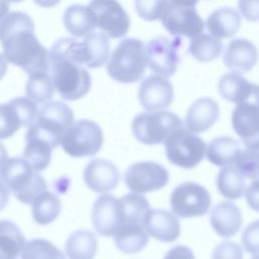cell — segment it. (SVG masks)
I'll use <instances>...</instances> for the list:
<instances>
[{"mask_svg": "<svg viewBox=\"0 0 259 259\" xmlns=\"http://www.w3.org/2000/svg\"><path fill=\"white\" fill-rule=\"evenodd\" d=\"M49 71L55 89L65 100H77L91 87V76L82 66L50 50Z\"/></svg>", "mask_w": 259, "mask_h": 259, "instance_id": "7a4b0ae2", "label": "cell"}, {"mask_svg": "<svg viewBox=\"0 0 259 259\" xmlns=\"http://www.w3.org/2000/svg\"><path fill=\"white\" fill-rule=\"evenodd\" d=\"M72 109L61 101L45 103L39 111L36 121L28 126L27 134L46 140L55 149L61 144L64 133L74 122Z\"/></svg>", "mask_w": 259, "mask_h": 259, "instance_id": "8992f818", "label": "cell"}, {"mask_svg": "<svg viewBox=\"0 0 259 259\" xmlns=\"http://www.w3.org/2000/svg\"><path fill=\"white\" fill-rule=\"evenodd\" d=\"M221 96L237 104L259 97V85L250 83L240 73L230 72L223 75L218 83Z\"/></svg>", "mask_w": 259, "mask_h": 259, "instance_id": "d6986e66", "label": "cell"}, {"mask_svg": "<svg viewBox=\"0 0 259 259\" xmlns=\"http://www.w3.org/2000/svg\"><path fill=\"white\" fill-rule=\"evenodd\" d=\"M118 199H119L123 225L124 224L143 225L146 215L151 210V206L147 198L142 194L132 192V193L124 194Z\"/></svg>", "mask_w": 259, "mask_h": 259, "instance_id": "d6a6232c", "label": "cell"}, {"mask_svg": "<svg viewBox=\"0 0 259 259\" xmlns=\"http://www.w3.org/2000/svg\"><path fill=\"white\" fill-rule=\"evenodd\" d=\"M218 102L209 97L196 99L188 108L185 116V126L192 133H202L208 130L219 118Z\"/></svg>", "mask_w": 259, "mask_h": 259, "instance_id": "7402d4cb", "label": "cell"}, {"mask_svg": "<svg viewBox=\"0 0 259 259\" xmlns=\"http://www.w3.org/2000/svg\"><path fill=\"white\" fill-rule=\"evenodd\" d=\"M26 144L23 150V159L28 162L35 172L45 170L52 159L53 146L46 140L26 134Z\"/></svg>", "mask_w": 259, "mask_h": 259, "instance_id": "f1b7e54d", "label": "cell"}, {"mask_svg": "<svg viewBox=\"0 0 259 259\" xmlns=\"http://www.w3.org/2000/svg\"><path fill=\"white\" fill-rule=\"evenodd\" d=\"M0 180L20 202L26 204L32 203L48 189L44 177L35 172L27 161L19 157L7 159L0 170Z\"/></svg>", "mask_w": 259, "mask_h": 259, "instance_id": "5b68a950", "label": "cell"}, {"mask_svg": "<svg viewBox=\"0 0 259 259\" xmlns=\"http://www.w3.org/2000/svg\"><path fill=\"white\" fill-rule=\"evenodd\" d=\"M144 229L151 237L170 243L180 236V223L176 215L166 209H151L144 220Z\"/></svg>", "mask_w": 259, "mask_h": 259, "instance_id": "ffe728a7", "label": "cell"}, {"mask_svg": "<svg viewBox=\"0 0 259 259\" xmlns=\"http://www.w3.org/2000/svg\"><path fill=\"white\" fill-rule=\"evenodd\" d=\"M0 44L6 62L27 74L49 72V52L34 34V23L21 11L8 13L0 22Z\"/></svg>", "mask_w": 259, "mask_h": 259, "instance_id": "6da1fadb", "label": "cell"}, {"mask_svg": "<svg viewBox=\"0 0 259 259\" xmlns=\"http://www.w3.org/2000/svg\"><path fill=\"white\" fill-rule=\"evenodd\" d=\"M181 37L157 36L146 45L147 65L149 69L162 77H170L175 74L180 62L179 48Z\"/></svg>", "mask_w": 259, "mask_h": 259, "instance_id": "7c38bea8", "label": "cell"}, {"mask_svg": "<svg viewBox=\"0 0 259 259\" xmlns=\"http://www.w3.org/2000/svg\"><path fill=\"white\" fill-rule=\"evenodd\" d=\"M25 91L27 97L35 103H44L51 99L55 92V86L49 72L29 75Z\"/></svg>", "mask_w": 259, "mask_h": 259, "instance_id": "e575fe53", "label": "cell"}, {"mask_svg": "<svg viewBox=\"0 0 259 259\" xmlns=\"http://www.w3.org/2000/svg\"><path fill=\"white\" fill-rule=\"evenodd\" d=\"M109 37L102 31H93L81 41L72 37H63L51 48L52 51L72 62L88 68H98L104 65L109 57Z\"/></svg>", "mask_w": 259, "mask_h": 259, "instance_id": "3957f363", "label": "cell"}, {"mask_svg": "<svg viewBox=\"0 0 259 259\" xmlns=\"http://www.w3.org/2000/svg\"><path fill=\"white\" fill-rule=\"evenodd\" d=\"M169 181V173L164 166L153 161L131 165L124 174L126 186L135 193H146L163 188Z\"/></svg>", "mask_w": 259, "mask_h": 259, "instance_id": "5bb4252c", "label": "cell"}, {"mask_svg": "<svg viewBox=\"0 0 259 259\" xmlns=\"http://www.w3.org/2000/svg\"><path fill=\"white\" fill-rule=\"evenodd\" d=\"M7 71V62L2 54H0V80L4 77Z\"/></svg>", "mask_w": 259, "mask_h": 259, "instance_id": "c3c4849f", "label": "cell"}, {"mask_svg": "<svg viewBox=\"0 0 259 259\" xmlns=\"http://www.w3.org/2000/svg\"><path fill=\"white\" fill-rule=\"evenodd\" d=\"M21 259H66L63 252L46 239H33L25 243Z\"/></svg>", "mask_w": 259, "mask_h": 259, "instance_id": "d590c367", "label": "cell"}, {"mask_svg": "<svg viewBox=\"0 0 259 259\" xmlns=\"http://www.w3.org/2000/svg\"><path fill=\"white\" fill-rule=\"evenodd\" d=\"M241 24V16L232 7H221L212 11L206 20L209 33L218 38L234 36Z\"/></svg>", "mask_w": 259, "mask_h": 259, "instance_id": "cb8c5ba5", "label": "cell"}, {"mask_svg": "<svg viewBox=\"0 0 259 259\" xmlns=\"http://www.w3.org/2000/svg\"><path fill=\"white\" fill-rule=\"evenodd\" d=\"M149 236L143 225L124 224L114 236V243L118 250L126 254L142 251L148 244Z\"/></svg>", "mask_w": 259, "mask_h": 259, "instance_id": "4316f807", "label": "cell"}, {"mask_svg": "<svg viewBox=\"0 0 259 259\" xmlns=\"http://www.w3.org/2000/svg\"><path fill=\"white\" fill-rule=\"evenodd\" d=\"M96 251V236L88 230L75 231L66 243V254L69 259H93Z\"/></svg>", "mask_w": 259, "mask_h": 259, "instance_id": "f546056e", "label": "cell"}, {"mask_svg": "<svg viewBox=\"0 0 259 259\" xmlns=\"http://www.w3.org/2000/svg\"><path fill=\"white\" fill-rule=\"evenodd\" d=\"M20 126V118L11 102L0 104V139L10 138Z\"/></svg>", "mask_w": 259, "mask_h": 259, "instance_id": "74e56055", "label": "cell"}, {"mask_svg": "<svg viewBox=\"0 0 259 259\" xmlns=\"http://www.w3.org/2000/svg\"><path fill=\"white\" fill-rule=\"evenodd\" d=\"M8 10H9V3L5 1H0V22L7 15Z\"/></svg>", "mask_w": 259, "mask_h": 259, "instance_id": "7dc6e473", "label": "cell"}, {"mask_svg": "<svg viewBox=\"0 0 259 259\" xmlns=\"http://www.w3.org/2000/svg\"><path fill=\"white\" fill-rule=\"evenodd\" d=\"M138 97L141 105L148 111L167 108L173 101L174 90L171 82L162 76L151 75L139 87Z\"/></svg>", "mask_w": 259, "mask_h": 259, "instance_id": "e0dca14e", "label": "cell"}, {"mask_svg": "<svg viewBox=\"0 0 259 259\" xmlns=\"http://www.w3.org/2000/svg\"><path fill=\"white\" fill-rule=\"evenodd\" d=\"M146 66L145 44L139 38L127 37L122 39L111 53L106 70L117 82L134 83L143 77Z\"/></svg>", "mask_w": 259, "mask_h": 259, "instance_id": "277c9868", "label": "cell"}, {"mask_svg": "<svg viewBox=\"0 0 259 259\" xmlns=\"http://www.w3.org/2000/svg\"><path fill=\"white\" fill-rule=\"evenodd\" d=\"M243 247L252 255H259V220L250 223L243 231L241 238Z\"/></svg>", "mask_w": 259, "mask_h": 259, "instance_id": "ab89813d", "label": "cell"}, {"mask_svg": "<svg viewBox=\"0 0 259 259\" xmlns=\"http://www.w3.org/2000/svg\"><path fill=\"white\" fill-rule=\"evenodd\" d=\"M24 245L20 229L11 221H0V259H17Z\"/></svg>", "mask_w": 259, "mask_h": 259, "instance_id": "83f0119b", "label": "cell"}, {"mask_svg": "<svg viewBox=\"0 0 259 259\" xmlns=\"http://www.w3.org/2000/svg\"><path fill=\"white\" fill-rule=\"evenodd\" d=\"M163 259H195L192 250L184 245L172 247Z\"/></svg>", "mask_w": 259, "mask_h": 259, "instance_id": "f6af8a7d", "label": "cell"}, {"mask_svg": "<svg viewBox=\"0 0 259 259\" xmlns=\"http://www.w3.org/2000/svg\"><path fill=\"white\" fill-rule=\"evenodd\" d=\"M95 27L111 38L123 37L130 28V17L116 1H92L88 5Z\"/></svg>", "mask_w": 259, "mask_h": 259, "instance_id": "4fadbf2b", "label": "cell"}, {"mask_svg": "<svg viewBox=\"0 0 259 259\" xmlns=\"http://www.w3.org/2000/svg\"><path fill=\"white\" fill-rule=\"evenodd\" d=\"M62 209V203L59 197L50 191L39 194L31 203V212L34 222L46 226L53 223Z\"/></svg>", "mask_w": 259, "mask_h": 259, "instance_id": "4dcf8cb0", "label": "cell"}, {"mask_svg": "<svg viewBox=\"0 0 259 259\" xmlns=\"http://www.w3.org/2000/svg\"><path fill=\"white\" fill-rule=\"evenodd\" d=\"M211 203L210 194L202 185L184 182L174 188L170 195V206L179 218L204 215Z\"/></svg>", "mask_w": 259, "mask_h": 259, "instance_id": "8fae6325", "label": "cell"}, {"mask_svg": "<svg viewBox=\"0 0 259 259\" xmlns=\"http://www.w3.org/2000/svg\"><path fill=\"white\" fill-rule=\"evenodd\" d=\"M223 49L221 38H218L210 33H201L191 38L188 53L199 62H210L217 59Z\"/></svg>", "mask_w": 259, "mask_h": 259, "instance_id": "836d02e7", "label": "cell"}, {"mask_svg": "<svg viewBox=\"0 0 259 259\" xmlns=\"http://www.w3.org/2000/svg\"><path fill=\"white\" fill-rule=\"evenodd\" d=\"M245 178L235 166L223 167L217 176V188L228 199H238L245 194Z\"/></svg>", "mask_w": 259, "mask_h": 259, "instance_id": "1f68e13d", "label": "cell"}, {"mask_svg": "<svg viewBox=\"0 0 259 259\" xmlns=\"http://www.w3.org/2000/svg\"><path fill=\"white\" fill-rule=\"evenodd\" d=\"M10 102L20 118L21 126H30L36 121L39 110L34 101L28 97H17Z\"/></svg>", "mask_w": 259, "mask_h": 259, "instance_id": "f35d334b", "label": "cell"}, {"mask_svg": "<svg viewBox=\"0 0 259 259\" xmlns=\"http://www.w3.org/2000/svg\"><path fill=\"white\" fill-rule=\"evenodd\" d=\"M234 166L239 172L249 179L259 178V151L244 150L237 157Z\"/></svg>", "mask_w": 259, "mask_h": 259, "instance_id": "8d00e7d4", "label": "cell"}, {"mask_svg": "<svg viewBox=\"0 0 259 259\" xmlns=\"http://www.w3.org/2000/svg\"><path fill=\"white\" fill-rule=\"evenodd\" d=\"M91 218L100 236L114 237L123 225L119 199L111 194H101L93 203Z\"/></svg>", "mask_w": 259, "mask_h": 259, "instance_id": "2e32d148", "label": "cell"}, {"mask_svg": "<svg viewBox=\"0 0 259 259\" xmlns=\"http://www.w3.org/2000/svg\"><path fill=\"white\" fill-rule=\"evenodd\" d=\"M211 259H243V248L232 241H224L212 250Z\"/></svg>", "mask_w": 259, "mask_h": 259, "instance_id": "b9f144b4", "label": "cell"}, {"mask_svg": "<svg viewBox=\"0 0 259 259\" xmlns=\"http://www.w3.org/2000/svg\"><path fill=\"white\" fill-rule=\"evenodd\" d=\"M63 21L69 33L77 37H85L95 28L90 9L80 4L69 6L64 12Z\"/></svg>", "mask_w": 259, "mask_h": 259, "instance_id": "484cf974", "label": "cell"}, {"mask_svg": "<svg viewBox=\"0 0 259 259\" xmlns=\"http://www.w3.org/2000/svg\"><path fill=\"white\" fill-rule=\"evenodd\" d=\"M238 141L231 137H218L211 140L205 149L207 160L220 167L234 166L237 157L241 152Z\"/></svg>", "mask_w": 259, "mask_h": 259, "instance_id": "d4e9b609", "label": "cell"}, {"mask_svg": "<svg viewBox=\"0 0 259 259\" xmlns=\"http://www.w3.org/2000/svg\"><path fill=\"white\" fill-rule=\"evenodd\" d=\"M7 161V151L2 143H0V170Z\"/></svg>", "mask_w": 259, "mask_h": 259, "instance_id": "681fc988", "label": "cell"}, {"mask_svg": "<svg viewBox=\"0 0 259 259\" xmlns=\"http://www.w3.org/2000/svg\"><path fill=\"white\" fill-rule=\"evenodd\" d=\"M223 60L225 66L233 72H248L258 61V51L250 40L235 38L228 44Z\"/></svg>", "mask_w": 259, "mask_h": 259, "instance_id": "44dd1931", "label": "cell"}, {"mask_svg": "<svg viewBox=\"0 0 259 259\" xmlns=\"http://www.w3.org/2000/svg\"><path fill=\"white\" fill-rule=\"evenodd\" d=\"M238 7L241 14L250 21L259 20V0L257 1H239Z\"/></svg>", "mask_w": 259, "mask_h": 259, "instance_id": "7bdbcfd3", "label": "cell"}, {"mask_svg": "<svg viewBox=\"0 0 259 259\" xmlns=\"http://www.w3.org/2000/svg\"><path fill=\"white\" fill-rule=\"evenodd\" d=\"M164 144L168 160L183 169L194 168L205 155L206 146L203 140L184 125L175 128Z\"/></svg>", "mask_w": 259, "mask_h": 259, "instance_id": "52a82bcc", "label": "cell"}, {"mask_svg": "<svg viewBox=\"0 0 259 259\" xmlns=\"http://www.w3.org/2000/svg\"><path fill=\"white\" fill-rule=\"evenodd\" d=\"M195 4V2L166 1L160 19L170 34L193 38L203 32L204 21L197 13Z\"/></svg>", "mask_w": 259, "mask_h": 259, "instance_id": "30bf717a", "label": "cell"}, {"mask_svg": "<svg viewBox=\"0 0 259 259\" xmlns=\"http://www.w3.org/2000/svg\"><path fill=\"white\" fill-rule=\"evenodd\" d=\"M9 200V190L7 186L0 180V210H2Z\"/></svg>", "mask_w": 259, "mask_h": 259, "instance_id": "bcb514c9", "label": "cell"}, {"mask_svg": "<svg viewBox=\"0 0 259 259\" xmlns=\"http://www.w3.org/2000/svg\"><path fill=\"white\" fill-rule=\"evenodd\" d=\"M166 1H136L138 14L146 20H156L161 17Z\"/></svg>", "mask_w": 259, "mask_h": 259, "instance_id": "60d3db41", "label": "cell"}, {"mask_svg": "<svg viewBox=\"0 0 259 259\" xmlns=\"http://www.w3.org/2000/svg\"><path fill=\"white\" fill-rule=\"evenodd\" d=\"M251 259H259V255H255V256H253Z\"/></svg>", "mask_w": 259, "mask_h": 259, "instance_id": "f907efd6", "label": "cell"}, {"mask_svg": "<svg viewBox=\"0 0 259 259\" xmlns=\"http://www.w3.org/2000/svg\"><path fill=\"white\" fill-rule=\"evenodd\" d=\"M103 144L101 127L90 119L74 121L64 133L61 145L72 157L93 156L99 152Z\"/></svg>", "mask_w": 259, "mask_h": 259, "instance_id": "9c48e42d", "label": "cell"}, {"mask_svg": "<svg viewBox=\"0 0 259 259\" xmlns=\"http://www.w3.org/2000/svg\"><path fill=\"white\" fill-rule=\"evenodd\" d=\"M232 125L248 150L259 151V97L236 105Z\"/></svg>", "mask_w": 259, "mask_h": 259, "instance_id": "9a60e30c", "label": "cell"}, {"mask_svg": "<svg viewBox=\"0 0 259 259\" xmlns=\"http://www.w3.org/2000/svg\"><path fill=\"white\" fill-rule=\"evenodd\" d=\"M181 125L183 123L175 113L159 110L136 115L132 122V131L139 142L145 145H157L164 143L167 137Z\"/></svg>", "mask_w": 259, "mask_h": 259, "instance_id": "ba28073f", "label": "cell"}, {"mask_svg": "<svg viewBox=\"0 0 259 259\" xmlns=\"http://www.w3.org/2000/svg\"><path fill=\"white\" fill-rule=\"evenodd\" d=\"M210 225L221 237L230 238L238 233L242 226V214L239 207L231 201H221L210 210Z\"/></svg>", "mask_w": 259, "mask_h": 259, "instance_id": "603a6c76", "label": "cell"}, {"mask_svg": "<svg viewBox=\"0 0 259 259\" xmlns=\"http://www.w3.org/2000/svg\"><path fill=\"white\" fill-rule=\"evenodd\" d=\"M245 197L248 205L255 211H259V178L253 180L247 186Z\"/></svg>", "mask_w": 259, "mask_h": 259, "instance_id": "ee69618b", "label": "cell"}, {"mask_svg": "<svg viewBox=\"0 0 259 259\" xmlns=\"http://www.w3.org/2000/svg\"><path fill=\"white\" fill-rule=\"evenodd\" d=\"M85 184L97 193H106L115 188L119 182V172L116 166L104 159L90 161L83 172Z\"/></svg>", "mask_w": 259, "mask_h": 259, "instance_id": "ac0fdd59", "label": "cell"}]
</instances>
